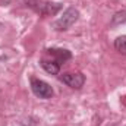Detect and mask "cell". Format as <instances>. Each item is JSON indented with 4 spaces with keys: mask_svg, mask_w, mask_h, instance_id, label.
I'll use <instances>...</instances> for the list:
<instances>
[{
    "mask_svg": "<svg viewBox=\"0 0 126 126\" xmlns=\"http://www.w3.org/2000/svg\"><path fill=\"white\" fill-rule=\"evenodd\" d=\"M30 87H31L32 94L35 97H38V98H41V100H48V98H51L54 95L53 87L48 82H46V81H43L40 78L32 76L30 79Z\"/></svg>",
    "mask_w": 126,
    "mask_h": 126,
    "instance_id": "cell-3",
    "label": "cell"
},
{
    "mask_svg": "<svg viewBox=\"0 0 126 126\" xmlns=\"http://www.w3.org/2000/svg\"><path fill=\"white\" fill-rule=\"evenodd\" d=\"M44 57H48L56 63H59L62 66L64 62L72 59V53L66 48H46L44 50Z\"/></svg>",
    "mask_w": 126,
    "mask_h": 126,
    "instance_id": "cell-5",
    "label": "cell"
},
{
    "mask_svg": "<svg viewBox=\"0 0 126 126\" xmlns=\"http://www.w3.org/2000/svg\"><path fill=\"white\" fill-rule=\"evenodd\" d=\"M122 25H126V9L117 10L111 16V21H110V27H113V28L122 27Z\"/></svg>",
    "mask_w": 126,
    "mask_h": 126,
    "instance_id": "cell-7",
    "label": "cell"
},
{
    "mask_svg": "<svg viewBox=\"0 0 126 126\" xmlns=\"http://www.w3.org/2000/svg\"><path fill=\"white\" fill-rule=\"evenodd\" d=\"M114 48L120 54H125L126 56V35H120V37H117L114 40Z\"/></svg>",
    "mask_w": 126,
    "mask_h": 126,
    "instance_id": "cell-8",
    "label": "cell"
},
{
    "mask_svg": "<svg viewBox=\"0 0 126 126\" xmlns=\"http://www.w3.org/2000/svg\"><path fill=\"white\" fill-rule=\"evenodd\" d=\"M24 3L40 16H56L63 9V3L51 0H24Z\"/></svg>",
    "mask_w": 126,
    "mask_h": 126,
    "instance_id": "cell-1",
    "label": "cell"
},
{
    "mask_svg": "<svg viewBox=\"0 0 126 126\" xmlns=\"http://www.w3.org/2000/svg\"><path fill=\"white\" fill-rule=\"evenodd\" d=\"M78 19H79V10L73 6H70L63 12V15L59 19H56L53 22V28L59 32L67 31L69 28H72L78 22Z\"/></svg>",
    "mask_w": 126,
    "mask_h": 126,
    "instance_id": "cell-2",
    "label": "cell"
},
{
    "mask_svg": "<svg viewBox=\"0 0 126 126\" xmlns=\"http://www.w3.org/2000/svg\"><path fill=\"white\" fill-rule=\"evenodd\" d=\"M59 81L72 90H81L85 84V75L81 72H64L59 75Z\"/></svg>",
    "mask_w": 126,
    "mask_h": 126,
    "instance_id": "cell-4",
    "label": "cell"
},
{
    "mask_svg": "<svg viewBox=\"0 0 126 126\" xmlns=\"http://www.w3.org/2000/svg\"><path fill=\"white\" fill-rule=\"evenodd\" d=\"M40 64H41V67L47 72V73H50V75H59L60 73V64L59 63H56L54 60H51V59H48V57H41L40 59Z\"/></svg>",
    "mask_w": 126,
    "mask_h": 126,
    "instance_id": "cell-6",
    "label": "cell"
},
{
    "mask_svg": "<svg viewBox=\"0 0 126 126\" xmlns=\"http://www.w3.org/2000/svg\"><path fill=\"white\" fill-rule=\"evenodd\" d=\"M1 59H3V57H0V60H1Z\"/></svg>",
    "mask_w": 126,
    "mask_h": 126,
    "instance_id": "cell-9",
    "label": "cell"
}]
</instances>
